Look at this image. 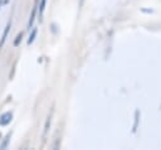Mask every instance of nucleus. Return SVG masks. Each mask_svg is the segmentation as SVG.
I'll return each instance as SVG.
<instances>
[{
	"instance_id": "obj_1",
	"label": "nucleus",
	"mask_w": 161,
	"mask_h": 150,
	"mask_svg": "<svg viewBox=\"0 0 161 150\" xmlns=\"http://www.w3.org/2000/svg\"><path fill=\"white\" fill-rule=\"evenodd\" d=\"M38 4H39V0H35V3H34V6H33V9H32V13H30V17H29L28 29L32 28L33 24H34V20H35V17H37V13H38Z\"/></svg>"
},
{
	"instance_id": "obj_2",
	"label": "nucleus",
	"mask_w": 161,
	"mask_h": 150,
	"mask_svg": "<svg viewBox=\"0 0 161 150\" xmlns=\"http://www.w3.org/2000/svg\"><path fill=\"white\" fill-rule=\"evenodd\" d=\"M13 120V112H4L0 116V126H6L9 125Z\"/></svg>"
},
{
	"instance_id": "obj_3",
	"label": "nucleus",
	"mask_w": 161,
	"mask_h": 150,
	"mask_svg": "<svg viewBox=\"0 0 161 150\" xmlns=\"http://www.w3.org/2000/svg\"><path fill=\"white\" fill-rule=\"evenodd\" d=\"M10 28H11V20L8 22L5 29H4V33H3V36H1V39H0V48H3V45L5 44L6 38H8V34H9V32H10Z\"/></svg>"
},
{
	"instance_id": "obj_4",
	"label": "nucleus",
	"mask_w": 161,
	"mask_h": 150,
	"mask_svg": "<svg viewBox=\"0 0 161 150\" xmlns=\"http://www.w3.org/2000/svg\"><path fill=\"white\" fill-rule=\"evenodd\" d=\"M52 114H53V111H52V112L48 115V117H47V121H45V125H44V131H43V137H44V139H45V136H47V134H48V131H49V128H51Z\"/></svg>"
},
{
	"instance_id": "obj_5",
	"label": "nucleus",
	"mask_w": 161,
	"mask_h": 150,
	"mask_svg": "<svg viewBox=\"0 0 161 150\" xmlns=\"http://www.w3.org/2000/svg\"><path fill=\"white\" fill-rule=\"evenodd\" d=\"M45 4H47V0H40L39 4H38V8H39V11H38V17L42 20V17H43L44 9H45Z\"/></svg>"
},
{
	"instance_id": "obj_6",
	"label": "nucleus",
	"mask_w": 161,
	"mask_h": 150,
	"mask_svg": "<svg viewBox=\"0 0 161 150\" xmlns=\"http://www.w3.org/2000/svg\"><path fill=\"white\" fill-rule=\"evenodd\" d=\"M37 33H38V29L37 28H34L32 30V33H30V36L28 38V44H32L34 40H35V37H37Z\"/></svg>"
},
{
	"instance_id": "obj_7",
	"label": "nucleus",
	"mask_w": 161,
	"mask_h": 150,
	"mask_svg": "<svg viewBox=\"0 0 161 150\" xmlns=\"http://www.w3.org/2000/svg\"><path fill=\"white\" fill-rule=\"evenodd\" d=\"M10 136H11V133L8 134V135L5 136V139H4V141L1 143V145H0V149H5L8 145H9V143H10Z\"/></svg>"
},
{
	"instance_id": "obj_8",
	"label": "nucleus",
	"mask_w": 161,
	"mask_h": 150,
	"mask_svg": "<svg viewBox=\"0 0 161 150\" xmlns=\"http://www.w3.org/2000/svg\"><path fill=\"white\" fill-rule=\"evenodd\" d=\"M23 39V33H19L17 37H15V40H14V47H18L20 44V42Z\"/></svg>"
},
{
	"instance_id": "obj_9",
	"label": "nucleus",
	"mask_w": 161,
	"mask_h": 150,
	"mask_svg": "<svg viewBox=\"0 0 161 150\" xmlns=\"http://www.w3.org/2000/svg\"><path fill=\"white\" fill-rule=\"evenodd\" d=\"M1 5H3V0H0V9H1Z\"/></svg>"
},
{
	"instance_id": "obj_10",
	"label": "nucleus",
	"mask_w": 161,
	"mask_h": 150,
	"mask_svg": "<svg viewBox=\"0 0 161 150\" xmlns=\"http://www.w3.org/2000/svg\"><path fill=\"white\" fill-rule=\"evenodd\" d=\"M83 1H84V0H80V5H82V4H83Z\"/></svg>"
}]
</instances>
